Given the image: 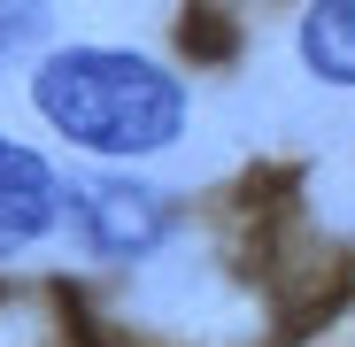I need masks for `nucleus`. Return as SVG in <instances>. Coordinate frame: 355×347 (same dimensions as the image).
<instances>
[{"mask_svg":"<svg viewBox=\"0 0 355 347\" xmlns=\"http://www.w3.org/2000/svg\"><path fill=\"white\" fill-rule=\"evenodd\" d=\"M31 108L85 154H162L186 132V85L132 46H62L31 70Z\"/></svg>","mask_w":355,"mask_h":347,"instance_id":"1","label":"nucleus"},{"mask_svg":"<svg viewBox=\"0 0 355 347\" xmlns=\"http://www.w3.org/2000/svg\"><path fill=\"white\" fill-rule=\"evenodd\" d=\"M62 224L70 240L101 263H139L162 247L170 231V201L139 178H116V170H93V178H70L62 186Z\"/></svg>","mask_w":355,"mask_h":347,"instance_id":"2","label":"nucleus"},{"mask_svg":"<svg viewBox=\"0 0 355 347\" xmlns=\"http://www.w3.org/2000/svg\"><path fill=\"white\" fill-rule=\"evenodd\" d=\"M62 224V178H54V162L0 139V255H24L31 240Z\"/></svg>","mask_w":355,"mask_h":347,"instance_id":"3","label":"nucleus"},{"mask_svg":"<svg viewBox=\"0 0 355 347\" xmlns=\"http://www.w3.org/2000/svg\"><path fill=\"white\" fill-rule=\"evenodd\" d=\"M293 39H302V62L324 85H347L355 93V0H309Z\"/></svg>","mask_w":355,"mask_h":347,"instance_id":"4","label":"nucleus"},{"mask_svg":"<svg viewBox=\"0 0 355 347\" xmlns=\"http://www.w3.org/2000/svg\"><path fill=\"white\" fill-rule=\"evenodd\" d=\"M39 31H46V0H0V62L39 46Z\"/></svg>","mask_w":355,"mask_h":347,"instance_id":"5","label":"nucleus"}]
</instances>
